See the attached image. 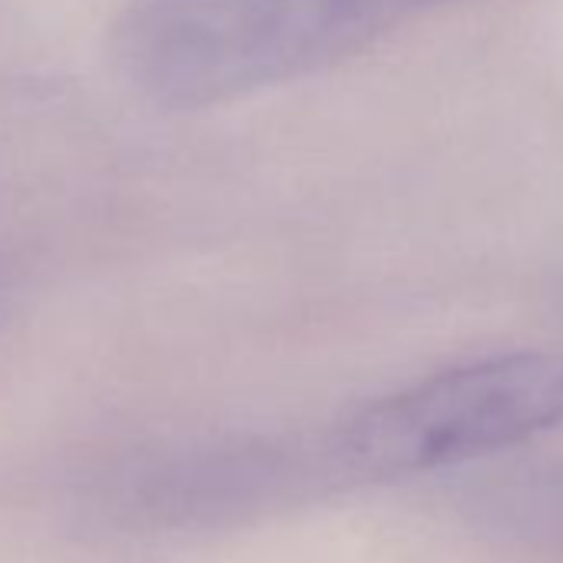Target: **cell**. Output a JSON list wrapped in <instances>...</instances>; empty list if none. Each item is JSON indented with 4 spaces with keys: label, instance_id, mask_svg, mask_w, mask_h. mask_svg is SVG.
Wrapping results in <instances>:
<instances>
[{
    "label": "cell",
    "instance_id": "obj_1",
    "mask_svg": "<svg viewBox=\"0 0 563 563\" xmlns=\"http://www.w3.org/2000/svg\"><path fill=\"white\" fill-rule=\"evenodd\" d=\"M454 0H126L117 80L169 113L225 107L339 67Z\"/></svg>",
    "mask_w": 563,
    "mask_h": 563
},
{
    "label": "cell",
    "instance_id": "obj_2",
    "mask_svg": "<svg viewBox=\"0 0 563 563\" xmlns=\"http://www.w3.org/2000/svg\"><path fill=\"white\" fill-rule=\"evenodd\" d=\"M563 421V355L510 352L424 375L306 438L316 494L457 467Z\"/></svg>",
    "mask_w": 563,
    "mask_h": 563
}]
</instances>
